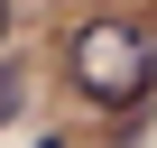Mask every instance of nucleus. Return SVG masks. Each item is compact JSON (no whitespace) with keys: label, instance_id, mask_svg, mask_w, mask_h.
Listing matches in <instances>:
<instances>
[{"label":"nucleus","instance_id":"1","mask_svg":"<svg viewBox=\"0 0 157 148\" xmlns=\"http://www.w3.org/2000/svg\"><path fill=\"white\" fill-rule=\"evenodd\" d=\"M65 84L83 111H139L157 102V19L148 10H93L65 28Z\"/></svg>","mask_w":157,"mask_h":148},{"label":"nucleus","instance_id":"2","mask_svg":"<svg viewBox=\"0 0 157 148\" xmlns=\"http://www.w3.org/2000/svg\"><path fill=\"white\" fill-rule=\"evenodd\" d=\"M19 102H28V84H19V65H0V120H19Z\"/></svg>","mask_w":157,"mask_h":148},{"label":"nucleus","instance_id":"3","mask_svg":"<svg viewBox=\"0 0 157 148\" xmlns=\"http://www.w3.org/2000/svg\"><path fill=\"white\" fill-rule=\"evenodd\" d=\"M10 28H19V10H10V0H0V37H10Z\"/></svg>","mask_w":157,"mask_h":148},{"label":"nucleus","instance_id":"4","mask_svg":"<svg viewBox=\"0 0 157 148\" xmlns=\"http://www.w3.org/2000/svg\"><path fill=\"white\" fill-rule=\"evenodd\" d=\"M37 148H65V139H37Z\"/></svg>","mask_w":157,"mask_h":148}]
</instances>
